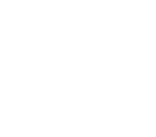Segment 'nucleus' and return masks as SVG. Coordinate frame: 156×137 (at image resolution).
Masks as SVG:
<instances>
[]
</instances>
